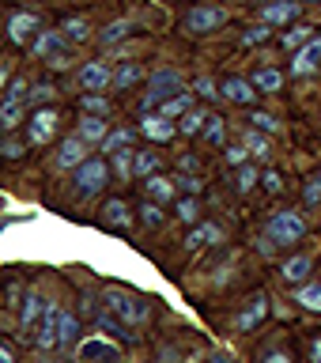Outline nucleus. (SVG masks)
I'll use <instances>...</instances> for the list:
<instances>
[{
    "label": "nucleus",
    "mask_w": 321,
    "mask_h": 363,
    "mask_svg": "<svg viewBox=\"0 0 321 363\" xmlns=\"http://www.w3.org/2000/svg\"><path fill=\"white\" fill-rule=\"evenodd\" d=\"M102 303H106L110 314L125 325H144L147 318H152V303H147L144 295H136V291H125V288H110L106 295H102Z\"/></svg>",
    "instance_id": "1"
},
{
    "label": "nucleus",
    "mask_w": 321,
    "mask_h": 363,
    "mask_svg": "<svg viewBox=\"0 0 321 363\" xmlns=\"http://www.w3.org/2000/svg\"><path fill=\"white\" fill-rule=\"evenodd\" d=\"M181 91H186L181 87V76L170 72V68H163V72L152 76V91L144 95L140 106H144V113H152V106H163V102H170L174 95H181Z\"/></svg>",
    "instance_id": "2"
},
{
    "label": "nucleus",
    "mask_w": 321,
    "mask_h": 363,
    "mask_svg": "<svg viewBox=\"0 0 321 363\" xmlns=\"http://www.w3.org/2000/svg\"><path fill=\"white\" fill-rule=\"evenodd\" d=\"M34 53L42 57V61H50L53 68H64L68 65V38L61 30H38V38L30 45Z\"/></svg>",
    "instance_id": "3"
},
{
    "label": "nucleus",
    "mask_w": 321,
    "mask_h": 363,
    "mask_svg": "<svg viewBox=\"0 0 321 363\" xmlns=\"http://www.w3.org/2000/svg\"><path fill=\"white\" fill-rule=\"evenodd\" d=\"M303 231H306V223H303L299 212H276V216H272V223H269L272 246H291V242H299Z\"/></svg>",
    "instance_id": "4"
},
{
    "label": "nucleus",
    "mask_w": 321,
    "mask_h": 363,
    "mask_svg": "<svg viewBox=\"0 0 321 363\" xmlns=\"http://www.w3.org/2000/svg\"><path fill=\"white\" fill-rule=\"evenodd\" d=\"M106 174H110V167L102 163V159H87L84 167H76V193H79V197L102 193V186H106Z\"/></svg>",
    "instance_id": "5"
},
{
    "label": "nucleus",
    "mask_w": 321,
    "mask_h": 363,
    "mask_svg": "<svg viewBox=\"0 0 321 363\" xmlns=\"http://www.w3.org/2000/svg\"><path fill=\"white\" fill-rule=\"evenodd\" d=\"M223 19H227V11L223 8H215V4H197L186 16V30L189 34H208L215 27H223Z\"/></svg>",
    "instance_id": "6"
},
{
    "label": "nucleus",
    "mask_w": 321,
    "mask_h": 363,
    "mask_svg": "<svg viewBox=\"0 0 321 363\" xmlns=\"http://www.w3.org/2000/svg\"><path fill=\"white\" fill-rule=\"evenodd\" d=\"M34 345H38L42 352H50V348L61 345V306H57V303L45 306L42 325H38V333H34Z\"/></svg>",
    "instance_id": "7"
},
{
    "label": "nucleus",
    "mask_w": 321,
    "mask_h": 363,
    "mask_svg": "<svg viewBox=\"0 0 321 363\" xmlns=\"http://www.w3.org/2000/svg\"><path fill=\"white\" fill-rule=\"evenodd\" d=\"M57 110H34L30 113V129H27V140L34 147H42V144H50L53 140V133H57Z\"/></svg>",
    "instance_id": "8"
},
{
    "label": "nucleus",
    "mask_w": 321,
    "mask_h": 363,
    "mask_svg": "<svg viewBox=\"0 0 321 363\" xmlns=\"http://www.w3.org/2000/svg\"><path fill=\"white\" fill-rule=\"evenodd\" d=\"M79 363H121V352L102 337H91L79 345Z\"/></svg>",
    "instance_id": "9"
},
{
    "label": "nucleus",
    "mask_w": 321,
    "mask_h": 363,
    "mask_svg": "<svg viewBox=\"0 0 321 363\" xmlns=\"http://www.w3.org/2000/svg\"><path fill=\"white\" fill-rule=\"evenodd\" d=\"M45 306H50V303H45L42 299V295H27V299H23V314H19V329H23V337H34V333H38V325H42V314H45Z\"/></svg>",
    "instance_id": "10"
},
{
    "label": "nucleus",
    "mask_w": 321,
    "mask_h": 363,
    "mask_svg": "<svg viewBox=\"0 0 321 363\" xmlns=\"http://www.w3.org/2000/svg\"><path fill=\"white\" fill-rule=\"evenodd\" d=\"M91 159V147L87 140H79V136H68V140L61 144V152H57V167L68 170V167H84Z\"/></svg>",
    "instance_id": "11"
},
{
    "label": "nucleus",
    "mask_w": 321,
    "mask_h": 363,
    "mask_svg": "<svg viewBox=\"0 0 321 363\" xmlns=\"http://www.w3.org/2000/svg\"><path fill=\"white\" fill-rule=\"evenodd\" d=\"M110 84H113V72L102 61H91V65L79 68V87L84 91H106Z\"/></svg>",
    "instance_id": "12"
},
{
    "label": "nucleus",
    "mask_w": 321,
    "mask_h": 363,
    "mask_svg": "<svg viewBox=\"0 0 321 363\" xmlns=\"http://www.w3.org/2000/svg\"><path fill=\"white\" fill-rule=\"evenodd\" d=\"M140 133L147 136V140L163 144V140H170V136L178 133V125L170 121V118H163V113H144V121H140Z\"/></svg>",
    "instance_id": "13"
},
{
    "label": "nucleus",
    "mask_w": 321,
    "mask_h": 363,
    "mask_svg": "<svg viewBox=\"0 0 321 363\" xmlns=\"http://www.w3.org/2000/svg\"><path fill=\"white\" fill-rule=\"evenodd\" d=\"M295 16H299V0H272V4L261 8V23H269V27L291 23Z\"/></svg>",
    "instance_id": "14"
},
{
    "label": "nucleus",
    "mask_w": 321,
    "mask_h": 363,
    "mask_svg": "<svg viewBox=\"0 0 321 363\" xmlns=\"http://www.w3.org/2000/svg\"><path fill=\"white\" fill-rule=\"evenodd\" d=\"M220 95H223V99H231L235 106H249V102L257 99V91H254V84H249V79L231 76V79H227V84L220 87Z\"/></svg>",
    "instance_id": "15"
},
{
    "label": "nucleus",
    "mask_w": 321,
    "mask_h": 363,
    "mask_svg": "<svg viewBox=\"0 0 321 363\" xmlns=\"http://www.w3.org/2000/svg\"><path fill=\"white\" fill-rule=\"evenodd\" d=\"M317 65H321V38L306 42L303 50L295 53V61H291V72H295V76H310Z\"/></svg>",
    "instance_id": "16"
},
{
    "label": "nucleus",
    "mask_w": 321,
    "mask_h": 363,
    "mask_svg": "<svg viewBox=\"0 0 321 363\" xmlns=\"http://www.w3.org/2000/svg\"><path fill=\"white\" fill-rule=\"evenodd\" d=\"M34 30H38V19H34L30 11H19V16H11V23H8V38L16 45H27ZM34 38H38V34H34Z\"/></svg>",
    "instance_id": "17"
},
{
    "label": "nucleus",
    "mask_w": 321,
    "mask_h": 363,
    "mask_svg": "<svg viewBox=\"0 0 321 363\" xmlns=\"http://www.w3.org/2000/svg\"><path fill=\"white\" fill-rule=\"evenodd\" d=\"M265 311H269V299H265V295H254L246 311L235 318V325H238V329H242V333H246V329H254V325L261 322V318H265Z\"/></svg>",
    "instance_id": "18"
},
{
    "label": "nucleus",
    "mask_w": 321,
    "mask_h": 363,
    "mask_svg": "<svg viewBox=\"0 0 321 363\" xmlns=\"http://www.w3.org/2000/svg\"><path fill=\"white\" fill-rule=\"evenodd\" d=\"M102 223H106V227H129L133 223L129 204H125V201H110L106 208H102Z\"/></svg>",
    "instance_id": "19"
},
{
    "label": "nucleus",
    "mask_w": 321,
    "mask_h": 363,
    "mask_svg": "<svg viewBox=\"0 0 321 363\" xmlns=\"http://www.w3.org/2000/svg\"><path fill=\"white\" fill-rule=\"evenodd\" d=\"M76 136H79V140H87V144H95V140H106L110 133H106V121H102V118H91V113H87V118L79 121Z\"/></svg>",
    "instance_id": "20"
},
{
    "label": "nucleus",
    "mask_w": 321,
    "mask_h": 363,
    "mask_svg": "<svg viewBox=\"0 0 321 363\" xmlns=\"http://www.w3.org/2000/svg\"><path fill=\"white\" fill-rule=\"evenodd\" d=\"M306 277H310V257H306V254L283 261V280H288V284H306Z\"/></svg>",
    "instance_id": "21"
},
{
    "label": "nucleus",
    "mask_w": 321,
    "mask_h": 363,
    "mask_svg": "<svg viewBox=\"0 0 321 363\" xmlns=\"http://www.w3.org/2000/svg\"><path fill=\"white\" fill-rule=\"evenodd\" d=\"M61 34H64L68 42H76V45H79V42H87V38H91V23H87L84 16H72V19H64V23H61Z\"/></svg>",
    "instance_id": "22"
},
{
    "label": "nucleus",
    "mask_w": 321,
    "mask_h": 363,
    "mask_svg": "<svg viewBox=\"0 0 321 363\" xmlns=\"http://www.w3.org/2000/svg\"><path fill=\"white\" fill-rule=\"evenodd\" d=\"M208 242H220V227H215V223H197V227H193V235L186 238L189 250H201Z\"/></svg>",
    "instance_id": "23"
},
{
    "label": "nucleus",
    "mask_w": 321,
    "mask_h": 363,
    "mask_svg": "<svg viewBox=\"0 0 321 363\" xmlns=\"http://www.w3.org/2000/svg\"><path fill=\"white\" fill-rule=\"evenodd\" d=\"M144 186H147V201H159V204H163V201H170V197H174V182H170V178H163V174L147 178Z\"/></svg>",
    "instance_id": "24"
},
{
    "label": "nucleus",
    "mask_w": 321,
    "mask_h": 363,
    "mask_svg": "<svg viewBox=\"0 0 321 363\" xmlns=\"http://www.w3.org/2000/svg\"><path fill=\"white\" fill-rule=\"evenodd\" d=\"M140 79H144V68L133 65V61L113 68V87H133V84H140Z\"/></svg>",
    "instance_id": "25"
},
{
    "label": "nucleus",
    "mask_w": 321,
    "mask_h": 363,
    "mask_svg": "<svg viewBox=\"0 0 321 363\" xmlns=\"http://www.w3.org/2000/svg\"><path fill=\"white\" fill-rule=\"evenodd\" d=\"M280 84H283V72H280V68H261V72L254 76V87H257V91H265V95L280 91Z\"/></svg>",
    "instance_id": "26"
},
{
    "label": "nucleus",
    "mask_w": 321,
    "mask_h": 363,
    "mask_svg": "<svg viewBox=\"0 0 321 363\" xmlns=\"http://www.w3.org/2000/svg\"><path fill=\"white\" fill-rule=\"evenodd\" d=\"M242 144L249 147V155H257V159H269V155H272L269 136H265V133H257V129H249V133L242 136Z\"/></svg>",
    "instance_id": "27"
},
{
    "label": "nucleus",
    "mask_w": 321,
    "mask_h": 363,
    "mask_svg": "<svg viewBox=\"0 0 321 363\" xmlns=\"http://www.w3.org/2000/svg\"><path fill=\"white\" fill-rule=\"evenodd\" d=\"M193 110V99H189V91H181V95H174L170 102H163V118H186V113Z\"/></svg>",
    "instance_id": "28"
},
{
    "label": "nucleus",
    "mask_w": 321,
    "mask_h": 363,
    "mask_svg": "<svg viewBox=\"0 0 321 363\" xmlns=\"http://www.w3.org/2000/svg\"><path fill=\"white\" fill-rule=\"evenodd\" d=\"M208 118H212L208 110H189L186 118H181V133H186V136H193V133H204V125H208Z\"/></svg>",
    "instance_id": "29"
},
{
    "label": "nucleus",
    "mask_w": 321,
    "mask_h": 363,
    "mask_svg": "<svg viewBox=\"0 0 321 363\" xmlns=\"http://www.w3.org/2000/svg\"><path fill=\"white\" fill-rule=\"evenodd\" d=\"M129 144H133V133H129V129H118V133H110L106 140H102V152L118 155V152H125Z\"/></svg>",
    "instance_id": "30"
},
{
    "label": "nucleus",
    "mask_w": 321,
    "mask_h": 363,
    "mask_svg": "<svg viewBox=\"0 0 321 363\" xmlns=\"http://www.w3.org/2000/svg\"><path fill=\"white\" fill-rule=\"evenodd\" d=\"M159 155L155 152H136V178H155Z\"/></svg>",
    "instance_id": "31"
},
{
    "label": "nucleus",
    "mask_w": 321,
    "mask_h": 363,
    "mask_svg": "<svg viewBox=\"0 0 321 363\" xmlns=\"http://www.w3.org/2000/svg\"><path fill=\"white\" fill-rule=\"evenodd\" d=\"M299 303L306 311H321V284H303L299 288Z\"/></svg>",
    "instance_id": "32"
},
{
    "label": "nucleus",
    "mask_w": 321,
    "mask_h": 363,
    "mask_svg": "<svg viewBox=\"0 0 321 363\" xmlns=\"http://www.w3.org/2000/svg\"><path fill=\"white\" fill-rule=\"evenodd\" d=\"M19 121H23V102H4V106H0V125H4V129H16Z\"/></svg>",
    "instance_id": "33"
},
{
    "label": "nucleus",
    "mask_w": 321,
    "mask_h": 363,
    "mask_svg": "<svg viewBox=\"0 0 321 363\" xmlns=\"http://www.w3.org/2000/svg\"><path fill=\"white\" fill-rule=\"evenodd\" d=\"M306 42H314V30L310 27H295V30L283 34V45H288V50H303Z\"/></svg>",
    "instance_id": "34"
},
{
    "label": "nucleus",
    "mask_w": 321,
    "mask_h": 363,
    "mask_svg": "<svg viewBox=\"0 0 321 363\" xmlns=\"http://www.w3.org/2000/svg\"><path fill=\"white\" fill-rule=\"evenodd\" d=\"M223 136H227V125H223V118H215V113H212L208 125H204V140L220 147V144H223Z\"/></svg>",
    "instance_id": "35"
},
{
    "label": "nucleus",
    "mask_w": 321,
    "mask_h": 363,
    "mask_svg": "<svg viewBox=\"0 0 321 363\" xmlns=\"http://www.w3.org/2000/svg\"><path fill=\"white\" fill-rule=\"evenodd\" d=\"M178 220H181V223H197V220H201V204L193 201V197H181V201H178Z\"/></svg>",
    "instance_id": "36"
},
{
    "label": "nucleus",
    "mask_w": 321,
    "mask_h": 363,
    "mask_svg": "<svg viewBox=\"0 0 321 363\" xmlns=\"http://www.w3.org/2000/svg\"><path fill=\"white\" fill-rule=\"evenodd\" d=\"M254 182H261L254 167H249V163L238 167V174H235V189H238V193H249V189H254Z\"/></svg>",
    "instance_id": "37"
},
{
    "label": "nucleus",
    "mask_w": 321,
    "mask_h": 363,
    "mask_svg": "<svg viewBox=\"0 0 321 363\" xmlns=\"http://www.w3.org/2000/svg\"><path fill=\"white\" fill-rule=\"evenodd\" d=\"M265 38H272V27H269V23H254V27L242 34V45H261Z\"/></svg>",
    "instance_id": "38"
},
{
    "label": "nucleus",
    "mask_w": 321,
    "mask_h": 363,
    "mask_svg": "<svg viewBox=\"0 0 321 363\" xmlns=\"http://www.w3.org/2000/svg\"><path fill=\"white\" fill-rule=\"evenodd\" d=\"M23 99H30V91H27V79L16 76L8 84V91H4V102H23Z\"/></svg>",
    "instance_id": "39"
},
{
    "label": "nucleus",
    "mask_w": 321,
    "mask_h": 363,
    "mask_svg": "<svg viewBox=\"0 0 321 363\" xmlns=\"http://www.w3.org/2000/svg\"><path fill=\"white\" fill-rule=\"evenodd\" d=\"M140 220H144L147 227H159V223H163V208H159V201H144V204H140Z\"/></svg>",
    "instance_id": "40"
},
{
    "label": "nucleus",
    "mask_w": 321,
    "mask_h": 363,
    "mask_svg": "<svg viewBox=\"0 0 321 363\" xmlns=\"http://www.w3.org/2000/svg\"><path fill=\"white\" fill-rule=\"evenodd\" d=\"M125 34H129V23H125V19H118V23H110V27H106V30H102V34H98V38H102V42H106V45H113V42H121V38H125Z\"/></svg>",
    "instance_id": "41"
},
{
    "label": "nucleus",
    "mask_w": 321,
    "mask_h": 363,
    "mask_svg": "<svg viewBox=\"0 0 321 363\" xmlns=\"http://www.w3.org/2000/svg\"><path fill=\"white\" fill-rule=\"evenodd\" d=\"M249 121H254L257 133H276V118L265 113V110H254V113H249Z\"/></svg>",
    "instance_id": "42"
},
{
    "label": "nucleus",
    "mask_w": 321,
    "mask_h": 363,
    "mask_svg": "<svg viewBox=\"0 0 321 363\" xmlns=\"http://www.w3.org/2000/svg\"><path fill=\"white\" fill-rule=\"evenodd\" d=\"M223 159H227L231 167H246V159H249V147H246V144H231V147L223 152Z\"/></svg>",
    "instance_id": "43"
},
{
    "label": "nucleus",
    "mask_w": 321,
    "mask_h": 363,
    "mask_svg": "<svg viewBox=\"0 0 321 363\" xmlns=\"http://www.w3.org/2000/svg\"><path fill=\"white\" fill-rule=\"evenodd\" d=\"M72 340H76V318L68 311H61V348L72 345Z\"/></svg>",
    "instance_id": "44"
},
{
    "label": "nucleus",
    "mask_w": 321,
    "mask_h": 363,
    "mask_svg": "<svg viewBox=\"0 0 321 363\" xmlns=\"http://www.w3.org/2000/svg\"><path fill=\"white\" fill-rule=\"evenodd\" d=\"M57 95V91L50 87V84H38V87H30V106H42L45 110V102H50Z\"/></svg>",
    "instance_id": "45"
},
{
    "label": "nucleus",
    "mask_w": 321,
    "mask_h": 363,
    "mask_svg": "<svg viewBox=\"0 0 321 363\" xmlns=\"http://www.w3.org/2000/svg\"><path fill=\"white\" fill-rule=\"evenodd\" d=\"M303 201H306V204H321V170H317V174H314L310 182H306Z\"/></svg>",
    "instance_id": "46"
},
{
    "label": "nucleus",
    "mask_w": 321,
    "mask_h": 363,
    "mask_svg": "<svg viewBox=\"0 0 321 363\" xmlns=\"http://www.w3.org/2000/svg\"><path fill=\"white\" fill-rule=\"evenodd\" d=\"M79 106H84L87 113H95V118L110 110V106H106V99H98V95H84V102H79Z\"/></svg>",
    "instance_id": "47"
},
{
    "label": "nucleus",
    "mask_w": 321,
    "mask_h": 363,
    "mask_svg": "<svg viewBox=\"0 0 321 363\" xmlns=\"http://www.w3.org/2000/svg\"><path fill=\"white\" fill-rule=\"evenodd\" d=\"M193 87H197V95H204V99H215V95H220V87H215L208 76H201V79H197V84H193Z\"/></svg>",
    "instance_id": "48"
},
{
    "label": "nucleus",
    "mask_w": 321,
    "mask_h": 363,
    "mask_svg": "<svg viewBox=\"0 0 321 363\" xmlns=\"http://www.w3.org/2000/svg\"><path fill=\"white\" fill-rule=\"evenodd\" d=\"M261 186H265L269 193H280L283 189V178L276 174V170H269V174H261Z\"/></svg>",
    "instance_id": "49"
},
{
    "label": "nucleus",
    "mask_w": 321,
    "mask_h": 363,
    "mask_svg": "<svg viewBox=\"0 0 321 363\" xmlns=\"http://www.w3.org/2000/svg\"><path fill=\"white\" fill-rule=\"evenodd\" d=\"M178 182H181V189H186L189 197H193V193H201V189H204V182H201L197 174H186V178H178Z\"/></svg>",
    "instance_id": "50"
},
{
    "label": "nucleus",
    "mask_w": 321,
    "mask_h": 363,
    "mask_svg": "<svg viewBox=\"0 0 321 363\" xmlns=\"http://www.w3.org/2000/svg\"><path fill=\"white\" fill-rule=\"evenodd\" d=\"M0 152H4L8 159H19V155H23V144H19V140H4V147H0Z\"/></svg>",
    "instance_id": "51"
},
{
    "label": "nucleus",
    "mask_w": 321,
    "mask_h": 363,
    "mask_svg": "<svg viewBox=\"0 0 321 363\" xmlns=\"http://www.w3.org/2000/svg\"><path fill=\"white\" fill-rule=\"evenodd\" d=\"M0 363H16V356H11L8 345H0Z\"/></svg>",
    "instance_id": "52"
},
{
    "label": "nucleus",
    "mask_w": 321,
    "mask_h": 363,
    "mask_svg": "<svg viewBox=\"0 0 321 363\" xmlns=\"http://www.w3.org/2000/svg\"><path fill=\"white\" fill-rule=\"evenodd\" d=\"M212 363H235V359L227 356V352H212Z\"/></svg>",
    "instance_id": "53"
},
{
    "label": "nucleus",
    "mask_w": 321,
    "mask_h": 363,
    "mask_svg": "<svg viewBox=\"0 0 321 363\" xmlns=\"http://www.w3.org/2000/svg\"><path fill=\"white\" fill-rule=\"evenodd\" d=\"M265 363H291V359H288V356H283V352H272V356H269Z\"/></svg>",
    "instance_id": "54"
},
{
    "label": "nucleus",
    "mask_w": 321,
    "mask_h": 363,
    "mask_svg": "<svg viewBox=\"0 0 321 363\" xmlns=\"http://www.w3.org/2000/svg\"><path fill=\"white\" fill-rule=\"evenodd\" d=\"M310 356H314V363H321V340H314V348H310Z\"/></svg>",
    "instance_id": "55"
}]
</instances>
